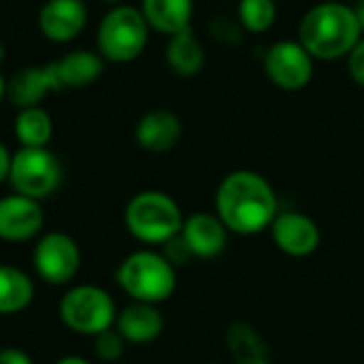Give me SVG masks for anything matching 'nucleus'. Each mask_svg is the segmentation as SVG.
I'll list each match as a JSON object with an SVG mask.
<instances>
[{"label":"nucleus","mask_w":364,"mask_h":364,"mask_svg":"<svg viewBox=\"0 0 364 364\" xmlns=\"http://www.w3.org/2000/svg\"><path fill=\"white\" fill-rule=\"evenodd\" d=\"M2 100H6V79L0 73V105H2Z\"/></svg>","instance_id":"30"},{"label":"nucleus","mask_w":364,"mask_h":364,"mask_svg":"<svg viewBox=\"0 0 364 364\" xmlns=\"http://www.w3.org/2000/svg\"><path fill=\"white\" fill-rule=\"evenodd\" d=\"M53 92H62L53 60L43 66H23L6 79V100L17 109L41 107Z\"/></svg>","instance_id":"13"},{"label":"nucleus","mask_w":364,"mask_h":364,"mask_svg":"<svg viewBox=\"0 0 364 364\" xmlns=\"http://www.w3.org/2000/svg\"><path fill=\"white\" fill-rule=\"evenodd\" d=\"M32 267L38 279L49 286L70 284L81 269V250L66 232L43 235L32 252Z\"/></svg>","instance_id":"9"},{"label":"nucleus","mask_w":364,"mask_h":364,"mask_svg":"<svg viewBox=\"0 0 364 364\" xmlns=\"http://www.w3.org/2000/svg\"><path fill=\"white\" fill-rule=\"evenodd\" d=\"M354 11H356V17H358V21H360V28H363L364 34V0H358V2L354 4Z\"/></svg>","instance_id":"29"},{"label":"nucleus","mask_w":364,"mask_h":364,"mask_svg":"<svg viewBox=\"0 0 364 364\" xmlns=\"http://www.w3.org/2000/svg\"><path fill=\"white\" fill-rule=\"evenodd\" d=\"M139 9L149 28L164 36L192 28L194 0H141Z\"/></svg>","instance_id":"18"},{"label":"nucleus","mask_w":364,"mask_h":364,"mask_svg":"<svg viewBox=\"0 0 364 364\" xmlns=\"http://www.w3.org/2000/svg\"><path fill=\"white\" fill-rule=\"evenodd\" d=\"M115 331L124 337L126 343L145 346L156 341L164 331V318L158 309V305L147 303H134L117 311L115 318Z\"/></svg>","instance_id":"16"},{"label":"nucleus","mask_w":364,"mask_h":364,"mask_svg":"<svg viewBox=\"0 0 364 364\" xmlns=\"http://www.w3.org/2000/svg\"><path fill=\"white\" fill-rule=\"evenodd\" d=\"M55 73L62 85V92L66 90H83L90 87L100 79L105 73V60L98 51L92 49H73L64 53L62 58L53 60Z\"/></svg>","instance_id":"17"},{"label":"nucleus","mask_w":364,"mask_h":364,"mask_svg":"<svg viewBox=\"0 0 364 364\" xmlns=\"http://www.w3.org/2000/svg\"><path fill=\"white\" fill-rule=\"evenodd\" d=\"M183 136L181 117L171 109H151L134 126V141L149 154H166Z\"/></svg>","instance_id":"15"},{"label":"nucleus","mask_w":364,"mask_h":364,"mask_svg":"<svg viewBox=\"0 0 364 364\" xmlns=\"http://www.w3.org/2000/svg\"><path fill=\"white\" fill-rule=\"evenodd\" d=\"M45 226V213L38 200L9 194L0 198V241L26 243L41 235Z\"/></svg>","instance_id":"12"},{"label":"nucleus","mask_w":364,"mask_h":364,"mask_svg":"<svg viewBox=\"0 0 364 364\" xmlns=\"http://www.w3.org/2000/svg\"><path fill=\"white\" fill-rule=\"evenodd\" d=\"M363 38L354 4L324 0L305 11L299 23V43L314 60H341Z\"/></svg>","instance_id":"2"},{"label":"nucleus","mask_w":364,"mask_h":364,"mask_svg":"<svg viewBox=\"0 0 364 364\" xmlns=\"http://www.w3.org/2000/svg\"><path fill=\"white\" fill-rule=\"evenodd\" d=\"M53 364H92L90 360H85V358H81V356H62V358H58Z\"/></svg>","instance_id":"28"},{"label":"nucleus","mask_w":364,"mask_h":364,"mask_svg":"<svg viewBox=\"0 0 364 364\" xmlns=\"http://www.w3.org/2000/svg\"><path fill=\"white\" fill-rule=\"evenodd\" d=\"M4 60H6V47H4V43L0 41V66L4 64Z\"/></svg>","instance_id":"31"},{"label":"nucleus","mask_w":364,"mask_h":364,"mask_svg":"<svg viewBox=\"0 0 364 364\" xmlns=\"http://www.w3.org/2000/svg\"><path fill=\"white\" fill-rule=\"evenodd\" d=\"M34 301L32 277L11 264H0V316H17Z\"/></svg>","instance_id":"20"},{"label":"nucleus","mask_w":364,"mask_h":364,"mask_svg":"<svg viewBox=\"0 0 364 364\" xmlns=\"http://www.w3.org/2000/svg\"><path fill=\"white\" fill-rule=\"evenodd\" d=\"M124 350H126V341L115 331V326L94 337V354L102 363H115V360H119L124 356Z\"/></svg>","instance_id":"23"},{"label":"nucleus","mask_w":364,"mask_h":364,"mask_svg":"<svg viewBox=\"0 0 364 364\" xmlns=\"http://www.w3.org/2000/svg\"><path fill=\"white\" fill-rule=\"evenodd\" d=\"M162 256L177 269V267H183V264H188L194 256H192V252L188 250V245H186V241L181 239V235H177L175 239H171L168 243H164L162 245Z\"/></svg>","instance_id":"24"},{"label":"nucleus","mask_w":364,"mask_h":364,"mask_svg":"<svg viewBox=\"0 0 364 364\" xmlns=\"http://www.w3.org/2000/svg\"><path fill=\"white\" fill-rule=\"evenodd\" d=\"M262 68L275 87L284 92H301L316 75V60L299 41L284 38L264 51Z\"/></svg>","instance_id":"8"},{"label":"nucleus","mask_w":364,"mask_h":364,"mask_svg":"<svg viewBox=\"0 0 364 364\" xmlns=\"http://www.w3.org/2000/svg\"><path fill=\"white\" fill-rule=\"evenodd\" d=\"M149 34L151 28L141 9L122 2L102 15L96 30V51L105 62L130 64L147 49Z\"/></svg>","instance_id":"4"},{"label":"nucleus","mask_w":364,"mask_h":364,"mask_svg":"<svg viewBox=\"0 0 364 364\" xmlns=\"http://www.w3.org/2000/svg\"><path fill=\"white\" fill-rule=\"evenodd\" d=\"M209 364H215V363H209Z\"/></svg>","instance_id":"33"},{"label":"nucleus","mask_w":364,"mask_h":364,"mask_svg":"<svg viewBox=\"0 0 364 364\" xmlns=\"http://www.w3.org/2000/svg\"><path fill=\"white\" fill-rule=\"evenodd\" d=\"M100 2H105V4H111V6H115V4H122V0H100Z\"/></svg>","instance_id":"32"},{"label":"nucleus","mask_w":364,"mask_h":364,"mask_svg":"<svg viewBox=\"0 0 364 364\" xmlns=\"http://www.w3.org/2000/svg\"><path fill=\"white\" fill-rule=\"evenodd\" d=\"M58 316L62 324L75 335L96 337L115 326L117 307L113 296L94 284H83L66 290L58 303Z\"/></svg>","instance_id":"6"},{"label":"nucleus","mask_w":364,"mask_h":364,"mask_svg":"<svg viewBox=\"0 0 364 364\" xmlns=\"http://www.w3.org/2000/svg\"><path fill=\"white\" fill-rule=\"evenodd\" d=\"M237 19L245 32H269L277 21V0H239Z\"/></svg>","instance_id":"22"},{"label":"nucleus","mask_w":364,"mask_h":364,"mask_svg":"<svg viewBox=\"0 0 364 364\" xmlns=\"http://www.w3.org/2000/svg\"><path fill=\"white\" fill-rule=\"evenodd\" d=\"M164 58H166V66L177 77H196L205 68L207 51L200 38L194 34V30L188 28L168 36Z\"/></svg>","instance_id":"19"},{"label":"nucleus","mask_w":364,"mask_h":364,"mask_svg":"<svg viewBox=\"0 0 364 364\" xmlns=\"http://www.w3.org/2000/svg\"><path fill=\"white\" fill-rule=\"evenodd\" d=\"M179 235L194 258L213 260L226 250L230 232L215 213L198 211L183 220V228Z\"/></svg>","instance_id":"14"},{"label":"nucleus","mask_w":364,"mask_h":364,"mask_svg":"<svg viewBox=\"0 0 364 364\" xmlns=\"http://www.w3.org/2000/svg\"><path fill=\"white\" fill-rule=\"evenodd\" d=\"M183 220L179 203L160 190H143L134 194L124 209L126 230L145 245L168 243L181 232Z\"/></svg>","instance_id":"3"},{"label":"nucleus","mask_w":364,"mask_h":364,"mask_svg":"<svg viewBox=\"0 0 364 364\" xmlns=\"http://www.w3.org/2000/svg\"><path fill=\"white\" fill-rule=\"evenodd\" d=\"M36 26L49 43H70L87 26V4L85 0H45L38 9Z\"/></svg>","instance_id":"11"},{"label":"nucleus","mask_w":364,"mask_h":364,"mask_svg":"<svg viewBox=\"0 0 364 364\" xmlns=\"http://www.w3.org/2000/svg\"><path fill=\"white\" fill-rule=\"evenodd\" d=\"M0 364H34L32 358L19 348H4L0 350Z\"/></svg>","instance_id":"26"},{"label":"nucleus","mask_w":364,"mask_h":364,"mask_svg":"<svg viewBox=\"0 0 364 364\" xmlns=\"http://www.w3.org/2000/svg\"><path fill=\"white\" fill-rule=\"evenodd\" d=\"M64 179L60 158L49 147H19L11 158L9 186L15 194L45 200L58 192Z\"/></svg>","instance_id":"7"},{"label":"nucleus","mask_w":364,"mask_h":364,"mask_svg":"<svg viewBox=\"0 0 364 364\" xmlns=\"http://www.w3.org/2000/svg\"><path fill=\"white\" fill-rule=\"evenodd\" d=\"M348 73L356 85L364 87V34L363 38L354 45V49L348 53Z\"/></svg>","instance_id":"25"},{"label":"nucleus","mask_w":364,"mask_h":364,"mask_svg":"<svg viewBox=\"0 0 364 364\" xmlns=\"http://www.w3.org/2000/svg\"><path fill=\"white\" fill-rule=\"evenodd\" d=\"M13 132L19 141V147H49L53 139L51 113L43 105L19 109L13 122Z\"/></svg>","instance_id":"21"},{"label":"nucleus","mask_w":364,"mask_h":364,"mask_svg":"<svg viewBox=\"0 0 364 364\" xmlns=\"http://www.w3.org/2000/svg\"><path fill=\"white\" fill-rule=\"evenodd\" d=\"M269 232L273 245L290 258H307L316 254L322 243L318 222L303 211H279Z\"/></svg>","instance_id":"10"},{"label":"nucleus","mask_w":364,"mask_h":364,"mask_svg":"<svg viewBox=\"0 0 364 364\" xmlns=\"http://www.w3.org/2000/svg\"><path fill=\"white\" fill-rule=\"evenodd\" d=\"M11 158H13V154L9 151V147H6L4 143H0V186H2L4 181H9Z\"/></svg>","instance_id":"27"},{"label":"nucleus","mask_w":364,"mask_h":364,"mask_svg":"<svg viewBox=\"0 0 364 364\" xmlns=\"http://www.w3.org/2000/svg\"><path fill=\"white\" fill-rule=\"evenodd\" d=\"M115 279L134 303L160 305L168 301L177 288V269L162 252L139 250L122 260Z\"/></svg>","instance_id":"5"},{"label":"nucleus","mask_w":364,"mask_h":364,"mask_svg":"<svg viewBox=\"0 0 364 364\" xmlns=\"http://www.w3.org/2000/svg\"><path fill=\"white\" fill-rule=\"evenodd\" d=\"M277 213L279 200L275 188L256 171H232L215 190V215L232 235H260L271 228Z\"/></svg>","instance_id":"1"}]
</instances>
